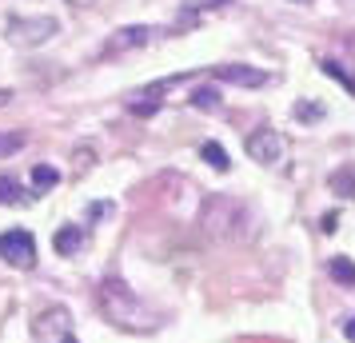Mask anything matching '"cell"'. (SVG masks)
<instances>
[{
  "mask_svg": "<svg viewBox=\"0 0 355 343\" xmlns=\"http://www.w3.org/2000/svg\"><path fill=\"white\" fill-rule=\"evenodd\" d=\"M24 148V136L20 132H0V156H12Z\"/></svg>",
  "mask_w": 355,
  "mask_h": 343,
  "instance_id": "cell-15",
  "label": "cell"
},
{
  "mask_svg": "<svg viewBox=\"0 0 355 343\" xmlns=\"http://www.w3.org/2000/svg\"><path fill=\"white\" fill-rule=\"evenodd\" d=\"M248 156L256 164H279V156H284V136L275 128H256L252 136H248Z\"/></svg>",
  "mask_w": 355,
  "mask_h": 343,
  "instance_id": "cell-5",
  "label": "cell"
},
{
  "mask_svg": "<svg viewBox=\"0 0 355 343\" xmlns=\"http://www.w3.org/2000/svg\"><path fill=\"white\" fill-rule=\"evenodd\" d=\"M295 4H307V0H295Z\"/></svg>",
  "mask_w": 355,
  "mask_h": 343,
  "instance_id": "cell-21",
  "label": "cell"
},
{
  "mask_svg": "<svg viewBox=\"0 0 355 343\" xmlns=\"http://www.w3.org/2000/svg\"><path fill=\"white\" fill-rule=\"evenodd\" d=\"M320 68H323V72H327V76H336V80L343 84V88H352V92H355V80H352V76H347V72H343V68L336 64V60H323Z\"/></svg>",
  "mask_w": 355,
  "mask_h": 343,
  "instance_id": "cell-16",
  "label": "cell"
},
{
  "mask_svg": "<svg viewBox=\"0 0 355 343\" xmlns=\"http://www.w3.org/2000/svg\"><path fill=\"white\" fill-rule=\"evenodd\" d=\"M24 188H20L12 176H0V204H24Z\"/></svg>",
  "mask_w": 355,
  "mask_h": 343,
  "instance_id": "cell-13",
  "label": "cell"
},
{
  "mask_svg": "<svg viewBox=\"0 0 355 343\" xmlns=\"http://www.w3.org/2000/svg\"><path fill=\"white\" fill-rule=\"evenodd\" d=\"M0 260H8L12 267L28 272V267L36 263V240L28 236V231H20V228L4 231V236H0Z\"/></svg>",
  "mask_w": 355,
  "mask_h": 343,
  "instance_id": "cell-4",
  "label": "cell"
},
{
  "mask_svg": "<svg viewBox=\"0 0 355 343\" xmlns=\"http://www.w3.org/2000/svg\"><path fill=\"white\" fill-rule=\"evenodd\" d=\"M52 247H56L60 256H76V252L84 247V228H72V224L60 228L56 236H52Z\"/></svg>",
  "mask_w": 355,
  "mask_h": 343,
  "instance_id": "cell-8",
  "label": "cell"
},
{
  "mask_svg": "<svg viewBox=\"0 0 355 343\" xmlns=\"http://www.w3.org/2000/svg\"><path fill=\"white\" fill-rule=\"evenodd\" d=\"M327 276L343 283V288H355V263L347 256H336V260H327Z\"/></svg>",
  "mask_w": 355,
  "mask_h": 343,
  "instance_id": "cell-10",
  "label": "cell"
},
{
  "mask_svg": "<svg viewBox=\"0 0 355 343\" xmlns=\"http://www.w3.org/2000/svg\"><path fill=\"white\" fill-rule=\"evenodd\" d=\"M200 224H204V231L216 236V240H248L252 228H256L252 212L232 196H211L208 204H204V212H200Z\"/></svg>",
  "mask_w": 355,
  "mask_h": 343,
  "instance_id": "cell-2",
  "label": "cell"
},
{
  "mask_svg": "<svg viewBox=\"0 0 355 343\" xmlns=\"http://www.w3.org/2000/svg\"><path fill=\"white\" fill-rule=\"evenodd\" d=\"M56 184H60V172H56V168H49V164H36L33 168V188L36 192H52Z\"/></svg>",
  "mask_w": 355,
  "mask_h": 343,
  "instance_id": "cell-11",
  "label": "cell"
},
{
  "mask_svg": "<svg viewBox=\"0 0 355 343\" xmlns=\"http://www.w3.org/2000/svg\"><path fill=\"white\" fill-rule=\"evenodd\" d=\"M96 304H100V311H104V319L116 324V327H124V331H156V327H160V311L148 308L144 299L116 276L100 283Z\"/></svg>",
  "mask_w": 355,
  "mask_h": 343,
  "instance_id": "cell-1",
  "label": "cell"
},
{
  "mask_svg": "<svg viewBox=\"0 0 355 343\" xmlns=\"http://www.w3.org/2000/svg\"><path fill=\"white\" fill-rule=\"evenodd\" d=\"M56 20L52 17H8V24H4V36L12 40V44H20V49H33V44H44L49 36H56Z\"/></svg>",
  "mask_w": 355,
  "mask_h": 343,
  "instance_id": "cell-3",
  "label": "cell"
},
{
  "mask_svg": "<svg viewBox=\"0 0 355 343\" xmlns=\"http://www.w3.org/2000/svg\"><path fill=\"white\" fill-rule=\"evenodd\" d=\"M320 112H323L320 104H300V108H295V116H300V120H315Z\"/></svg>",
  "mask_w": 355,
  "mask_h": 343,
  "instance_id": "cell-18",
  "label": "cell"
},
{
  "mask_svg": "<svg viewBox=\"0 0 355 343\" xmlns=\"http://www.w3.org/2000/svg\"><path fill=\"white\" fill-rule=\"evenodd\" d=\"M220 4H232V0H188L192 12H204V8H220Z\"/></svg>",
  "mask_w": 355,
  "mask_h": 343,
  "instance_id": "cell-17",
  "label": "cell"
},
{
  "mask_svg": "<svg viewBox=\"0 0 355 343\" xmlns=\"http://www.w3.org/2000/svg\"><path fill=\"white\" fill-rule=\"evenodd\" d=\"M64 327H68V311L64 308H52L49 315H36V335H40V340H49V335L64 331Z\"/></svg>",
  "mask_w": 355,
  "mask_h": 343,
  "instance_id": "cell-9",
  "label": "cell"
},
{
  "mask_svg": "<svg viewBox=\"0 0 355 343\" xmlns=\"http://www.w3.org/2000/svg\"><path fill=\"white\" fill-rule=\"evenodd\" d=\"M216 76L227 84H240V88H263L272 80L263 68H248V64H224V68H216Z\"/></svg>",
  "mask_w": 355,
  "mask_h": 343,
  "instance_id": "cell-6",
  "label": "cell"
},
{
  "mask_svg": "<svg viewBox=\"0 0 355 343\" xmlns=\"http://www.w3.org/2000/svg\"><path fill=\"white\" fill-rule=\"evenodd\" d=\"M156 36V28H148V24H136V28H120V33L104 44V56H116V52H128V49H140Z\"/></svg>",
  "mask_w": 355,
  "mask_h": 343,
  "instance_id": "cell-7",
  "label": "cell"
},
{
  "mask_svg": "<svg viewBox=\"0 0 355 343\" xmlns=\"http://www.w3.org/2000/svg\"><path fill=\"white\" fill-rule=\"evenodd\" d=\"M60 343H76V340H72V335H60Z\"/></svg>",
  "mask_w": 355,
  "mask_h": 343,
  "instance_id": "cell-20",
  "label": "cell"
},
{
  "mask_svg": "<svg viewBox=\"0 0 355 343\" xmlns=\"http://www.w3.org/2000/svg\"><path fill=\"white\" fill-rule=\"evenodd\" d=\"M216 104H220V92H216V88H196V92H192V108H204V112H211Z\"/></svg>",
  "mask_w": 355,
  "mask_h": 343,
  "instance_id": "cell-14",
  "label": "cell"
},
{
  "mask_svg": "<svg viewBox=\"0 0 355 343\" xmlns=\"http://www.w3.org/2000/svg\"><path fill=\"white\" fill-rule=\"evenodd\" d=\"M200 156H204V160L211 164V168H216V172H227V168H232V160H227V152L220 144H216V140H208V144L200 148Z\"/></svg>",
  "mask_w": 355,
  "mask_h": 343,
  "instance_id": "cell-12",
  "label": "cell"
},
{
  "mask_svg": "<svg viewBox=\"0 0 355 343\" xmlns=\"http://www.w3.org/2000/svg\"><path fill=\"white\" fill-rule=\"evenodd\" d=\"M343 335H347V340L355 343V319H347V324H343Z\"/></svg>",
  "mask_w": 355,
  "mask_h": 343,
  "instance_id": "cell-19",
  "label": "cell"
}]
</instances>
